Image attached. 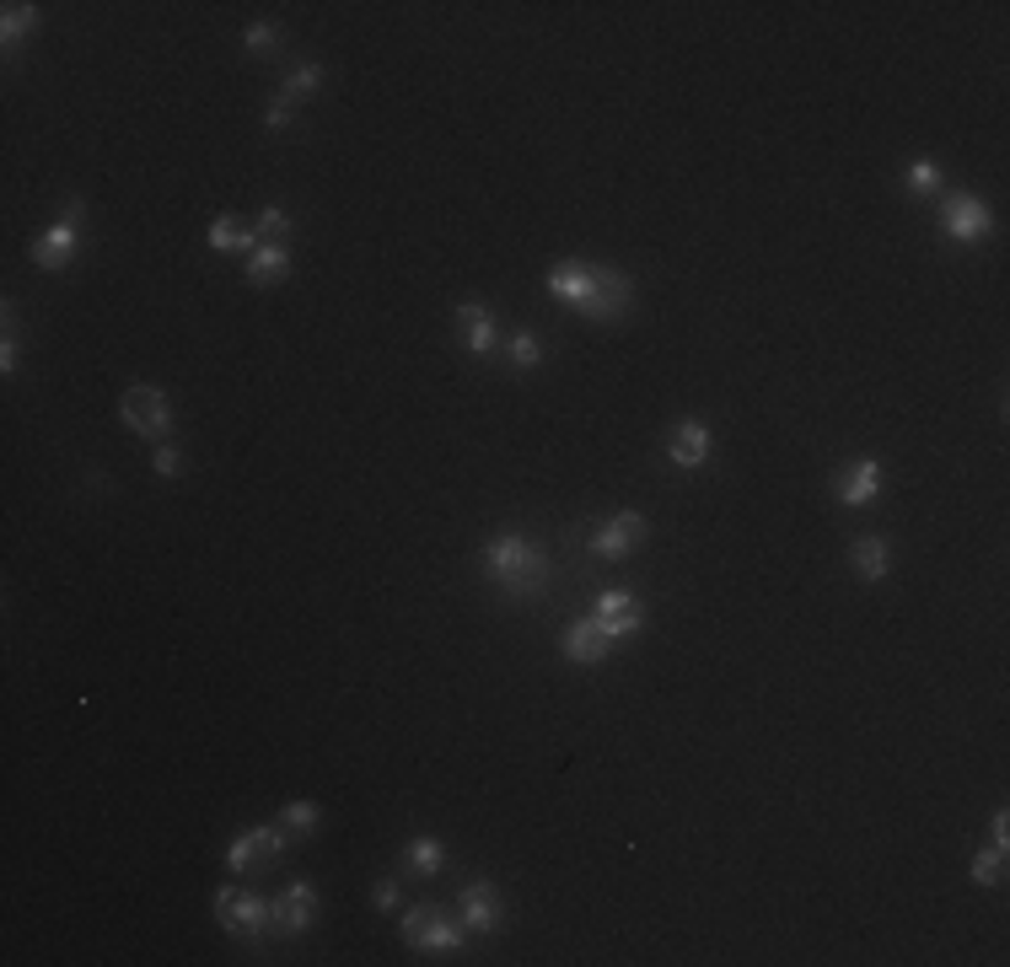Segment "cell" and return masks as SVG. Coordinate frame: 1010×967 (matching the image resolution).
<instances>
[{"mask_svg": "<svg viewBox=\"0 0 1010 967\" xmlns=\"http://www.w3.org/2000/svg\"><path fill=\"white\" fill-rule=\"evenodd\" d=\"M640 543H646V517L640 511H618L607 527L592 532V554L597 560H629Z\"/></svg>", "mask_w": 1010, "mask_h": 967, "instance_id": "10", "label": "cell"}, {"mask_svg": "<svg viewBox=\"0 0 1010 967\" xmlns=\"http://www.w3.org/2000/svg\"><path fill=\"white\" fill-rule=\"evenodd\" d=\"M404 865L414 876H436V871H442V844H436V839H414V844L404 849Z\"/></svg>", "mask_w": 1010, "mask_h": 967, "instance_id": "23", "label": "cell"}, {"mask_svg": "<svg viewBox=\"0 0 1010 967\" xmlns=\"http://www.w3.org/2000/svg\"><path fill=\"white\" fill-rule=\"evenodd\" d=\"M28 33H39V6L11 0V6H6V17H0V39L17 43V39H28Z\"/></svg>", "mask_w": 1010, "mask_h": 967, "instance_id": "20", "label": "cell"}, {"mask_svg": "<svg viewBox=\"0 0 1010 967\" xmlns=\"http://www.w3.org/2000/svg\"><path fill=\"white\" fill-rule=\"evenodd\" d=\"M210 247L215 253H258V232L237 215H215L210 221Z\"/></svg>", "mask_w": 1010, "mask_h": 967, "instance_id": "17", "label": "cell"}, {"mask_svg": "<svg viewBox=\"0 0 1010 967\" xmlns=\"http://www.w3.org/2000/svg\"><path fill=\"white\" fill-rule=\"evenodd\" d=\"M565 656L575 667H597V661H607V635L592 624V618H581V624H570L565 629Z\"/></svg>", "mask_w": 1010, "mask_h": 967, "instance_id": "16", "label": "cell"}, {"mask_svg": "<svg viewBox=\"0 0 1010 967\" xmlns=\"http://www.w3.org/2000/svg\"><path fill=\"white\" fill-rule=\"evenodd\" d=\"M290 119H296V103H285V97H275V108L264 114V124H269V129H285Z\"/></svg>", "mask_w": 1010, "mask_h": 967, "instance_id": "32", "label": "cell"}, {"mask_svg": "<svg viewBox=\"0 0 1010 967\" xmlns=\"http://www.w3.org/2000/svg\"><path fill=\"white\" fill-rule=\"evenodd\" d=\"M371 903H376V908H398V882H376Z\"/></svg>", "mask_w": 1010, "mask_h": 967, "instance_id": "34", "label": "cell"}, {"mask_svg": "<svg viewBox=\"0 0 1010 967\" xmlns=\"http://www.w3.org/2000/svg\"><path fill=\"white\" fill-rule=\"evenodd\" d=\"M318 86H323V65H318V60H307V65H296V71L280 81V97L285 103H301V97H307V92H318Z\"/></svg>", "mask_w": 1010, "mask_h": 967, "instance_id": "21", "label": "cell"}, {"mask_svg": "<svg viewBox=\"0 0 1010 967\" xmlns=\"http://www.w3.org/2000/svg\"><path fill=\"white\" fill-rule=\"evenodd\" d=\"M318 822H323V811H318L312 801H285V811H280V828L290 833V839H307V833H312Z\"/></svg>", "mask_w": 1010, "mask_h": 967, "instance_id": "22", "label": "cell"}, {"mask_svg": "<svg viewBox=\"0 0 1010 967\" xmlns=\"http://www.w3.org/2000/svg\"><path fill=\"white\" fill-rule=\"evenodd\" d=\"M549 290L560 296V301H586L592 296V264H581V258H570V264H560V269H549Z\"/></svg>", "mask_w": 1010, "mask_h": 967, "instance_id": "18", "label": "cell"}, {"mask_svg": "<svg viewBox=\"0 0 1010 967\" xmlns=\"http://www.w3.org/2000/svg\"><path fill=\"white\" fill-rule=\"evenodd\" d=\"M0 371H17V318L6 307V339H0Z\"/></svg>", "mask_w": 1010, "mask_h": 967, "instance_id": "30", "label": "cell"}, {"mask_svg": "<svg viewBox=\"0 0 1010 967\" xmlns=\"http://www.w3.org/2000/svg\"><path fill=\"white\" fill-rule=\"evenodd\" d=\"M989 828H995V849H1006V839H1010V817L1006 811H995V822H989Z\"/></svg>", "mask_w": 1010, "mask_h": 967, "instance_id": "35", "label": "cell"}, {"mask_svg": "<svg viewBox=\"0 0 1010 967\" xmlns=\"http://www.w3.org/2000/svg\"><path fill=\"white\" fill-rule=\"evenodd\" d=\"M940 226H946L951 242H984L995 232V215H989V204L978 200V194H951V200L940 204Z\"/></svg>", "mask_w": 1010, "mask_h": 967, "instance_id": "8", "label": "cell"}, {"mask_svg": "<svg viewBox=\"0 0 1010 967\" xmlns=\"http://www.w3.org/2000/svg\"><path fill=\"white\" fill-rule=\"evenodd\" d=\"M592 624L603 629L607 640H624V635H640V624H646V607L635 592H603L597 607H592Z\"/></svg>", "mask_w": 1010, "mask_h": 967, "instance_id": "9", "label": "cell"}, {"mask_svg": "<svg viewBox=\"0 0 1010 967\" xmlns=\"http://www.w3.org/2000/svg\"><path fill=\"white\" fill-rule=\"evenodd\" d=\"M290 275V247L280 242H269V247H258V253H247V280L253 285H275Z\"/></svg>", "mask_w": 1010, "mask_h": 967, "instance_id": "19", "label": "cell"}, {"mask_svg": "<svg viewBox=\"0 0 1010 967\" xmlns=\"http://www.w3.org/2000/svg\"><path fill=\"white\" fill-rule=\"evenodd\" d=\"M849 570H854L860 581H882V575L892 570V543L887 538H876V532L854 538V549H849Z\"/></svg>", "mask_w": 1010, "mask_h": 967, "instance_id": "15", "label": "cell"}, {"mask_svg": "<svg viewBox=\"0 0 1010 967\" xmlns=\"http://www.w3.org/2000/svg\"><path fill=\"white\" fill-rule=\"evenodd\" d=\"M903 189H908L914 200L940 194V167H935V161H914V167H908V178H903Z\"/></svg>", "mask_w": 1010, "mask_h": 967, "instance_id": "24", "label": "cell"}, {"mask_svg": "<svg viewBox=\"0 0 1010 967\" xmlns=\"http://www.w3.org/2000/svg\"><path fill=\"white\" fill-rule=\"evenodd\" d=\"M76 247H82V200H65L60 221L33 242V264L39 269H65L76 258Z\"/></svg>", "mask_w": 1010, "mask_h": 967, "instance_id": "5", "label": "cell"}, {"mask_svg": "<svg viewBox=\"0 0 1010 967\" xmlns=\"http://www.w3.org/2000/svg\"><path fill=\"white\" fill-rule=\"evenodd\" d=\"M285 226H290V215H285L280 204H269V210L258 215V232H285Z\"/></svg>", "mask_w": 1010, "mask_h": 967, "instance_id": "33", "label": "cell"}, {"mask_svg": "<svg viewBox=\"0 0 1010 967\" xmlns=\"http://www.w3.org/2000/svg\"><path fill=\"white\" fill-rule=\"evenodd\" d=\"M151 468H157V479H178V468H183L178 446H172V442H157V451H151Z\"/></svg>", "mask_w": 1010, "mask_h": 967, "instance_id": "28", "label": "cell"}, {"mask_svg": "<svg viewBox=\"0 0 1010 967\" xmlns=\"http://www.w3.org/2000/svg\"><path fill=\"white\" fill-rule=\"evenodd\" d=\"M629 301H635V285H629V275H618L613 264H592V296L581 301V312L597 322H613L629 312Z\"/></svg>", "mask_w": 1010, "mask_h": 967, "instance_id": "6", "label": "cell"}, {"mask_svg": "<svg viewBox=\"0 0 1010 967\" xmlns=\"http://www.w3.org/2000/svg\"><path fill=\"white\" fill-rule=\"evenodd\" d=\"M457 328H463V344H468V355H495V344H500V328L489 318V307L479 301H463L457 307Z\"/></svg>", "mask_w": 1010, "mask_h": 967, "instance_id": "12", "label": "cell"}, {"mask_svg": "<svg viewBox=\"0 0 1010 967\" xmlns=\"http://www.w3.org/2000/svg\"><path fill=\"white\" fill-rule=\"evenodd\" d=\"M485 575L489 586H500L506 597H538L554 581V564L538 543H527L522 532H500L485 549Z\"/></svg>", "mask_w": 1010, "mask_h": 967, "instance_id": "1", "label": "cell"}, {"mask_svg": "<svg viewBox=\"0 0 1010 967\" xmlns=\"http://www.w3.org/2000/svg\"><path fill=\"white\" fill-rule=\"evenodd\" d=\"M312 914H318V892L307 882H290L280 897L269 903V925L280 929V935H301V929L312 925Z\"/></svg>", "mask_w": 1010, "mask_h": 967, "instance_id": "11", "label": "cell"}, {"mask_svg": "<svg viewBox=\"0 0 1010 967\" xmlns=\"http://www.w3.org/2000/svg\"><path fill=\"white\" fill-rule=\"evenodd\" d=\"M1000 876H1006V849H978V854H972V882L995 886Z\"/></svg>", "mask_w": 1010, "mask_h": 967, "instance_id": "26", "label": "cell"}, {"mask_svg": "<svg viewBox=\"0 0 1010 967\" xmlns=\"http://www.w3.org/2000/svg\"><path fill=\"white\" fill-rule=\"evenodd\" d=\"M275 39H280V33H275V22H253V28L243 33V49L247 54H264V49H275Z\"/></svg>", "mask_w": 1010, "mask_h": 967, "instance_id": "29", "label": "cell"}, {"mask_svg": "<svg viewBox=\"0 0 1010 967\" xmlns=\"http://www.w3.org/2000/svg\"><path fill=\"white\" fill-rule=\"evenodd\" d=\"M882 495V463L876 457H860L854 468L839 474V500L844 506H865V500H876Z\"/></svg>", "mask_w": 1010, "mask_h": 967, "instance_id": "14", "label": "cell"}, {"mask_svg": "<svg viewBox=\"0 0 1010 967\" xmlns=\"http://www.w3.org/2000/svg\"><path fill=\"white\" fill-rule=\"evenodd\" d=\"M210 908H215V920L232 929L237 941H247V946H258V935L269 929V903H264V897H253V892H232V886H221V892L210 897Z\"/></svg>", "mask_w": 1010, "mask_h": 967, "instance_id": "4", "label": "cell"}, {"mask_svg": "<svg viewBox=\"0 0 1010 967\" xmlns=\"http://www.w3.org/2000/svg\"><path fill=\"white\" fill-rule=\"evenodd\" d=\"M253 860H258V849H253V839H247V833H243V839H237L232 849H226V865H232L237 876H243V871L253 865Z\"/></svg>", "mask_w": 1010, "mask_h": 967, "instance_id": "31", "label": "cell"}, {"mask_svg": "<svg viewBox=\"0 0 1010 967\" xmlns=\"http://www.w3.org/2000/svg\"><path fill=\"white\" fill-rule=\"evenodd\" d=\"M457 914H463V929L468 935H495V929L506 925V903H500V886L479 876V882L463 886V897H457Z\"/></svg>", "mask_w": 1010, "mask_h": 967, "instance_id": "7", "label": "cell"}, {"mask_svg": "<svg viewBox=\"0 0 1010 967\" xmlns=\"http://www.w3.org/2000/svg\"><path fill=\"white\" fill-rule=\"evenodd\" d=\"M247 839L258 849V860H280L285 854V828L280 822H258V828H247Z\"/></svg>", "mask_w": 1010, "mask_h": 967, "instance_id": "25", "label": "cell"}, {"mask_svg": "<svg viewBox=\"0 0 1010 967\" xmlns=\"http://www.w3.org/2000/svg\"><path fill=\"white\" fill-rule=\"evenodd\" d=\"M506 355H511V365H522V371H532V365L543 361V344H538V333H511V344H506Z\"/></svg>", "mask_w": 1010, "mask_h": 967, "instance_id": "27", "label": "cell"}, {"mask_svg": "<svg viewBox=\"0 0 1010 967\" xmlns=\"http://www.w3.org/2000/svg\"><path fill=\"white\" fill-rule=\"evenodd\" d=\"M463 920H451L436 903H414L404 914V946L408 952H457L463 946Z\"/></svg>", "mask_w": 1010, "mask_h": 967, "instance_id": "2", "label": "cell"}, {"mask_svg": "<svg viewBox=\"0 0 1010 967\" xmlns=\"http://www.w3.org/2000/svg\"><path fill=\"white\" fill-rule=\"evenodd\" d=\"M119 414H124V425L135 436H146V442H167V431H172V403H167L162 387H146V382L124 393Z\"/></svg>", "mask_w": 1010, "mask_h": 967, "instance_id": "3", "label": "cell"}, {"mask_svg": "<svg viewBox=\"0 0 1010 967\" xmlns=\"http://www.w3.org/2000/svg\"><path fill=\"white\" fill-rule=\"evenodd\" d=\"M667 451H672L678 468H699L710 457V425L704 419H678L672 436H667Z\"/></svg>", "mask_w": 1010, "mask_h": 967, "instance_id": "13", "label": "cell"}]
</instances>
